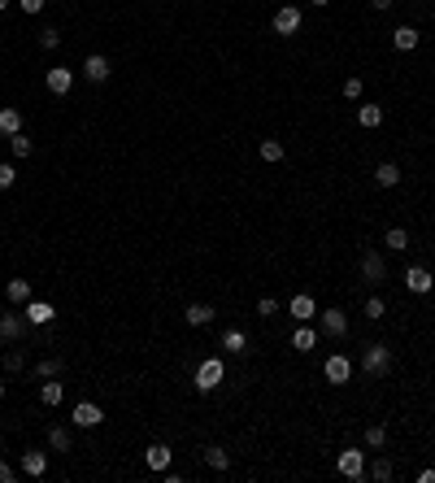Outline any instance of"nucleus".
<instances>
[{
    "label": "nucleus",
    "mask_w": 435,
    "mask_h": 483,
    "mask_svg": "<svg viewBox=\"0 0 435 483\" xmlns=\"http://www.w3.org/2000/svg\"><path fill=\"white\" fill-rule=\"evenodd\" d=\"M361 370L370 379H383L392 370V344H383V340H375V344H366L361 348Z\"/></svg>",
    "instance_id": "1"
},
{
    "label": "nucleus",
    "mask_w": 435,
    "mask_h": 483,
    "mask_svg": "<svg viewBox=\"0 0 435 483\" xmlns=\"http://www.w3.org/2000/svg\"><path fill=\"white\" fill-rule=\"evenodd\" d=\"M222 379H227V366H222V357H205L196 366V379H191V388L196 392H218Z\"/></svg>",
    "instance_id": "2"
},
{
    "label": "nucleus",
    "mask_w": 435,
    "mask_h": 483,
    "mask_svg": "<svg viewBox=\"0 0 435 483\" xmlns=\"http://www.w3.org/2000/svg\"><path fill=\"white\" fill-rule=\"evenodd\" d=\"M322 379L335 383V388H340V383H348V379H352V357H344V353H331V357L322 362Z\"/></svg>",
    "instance_id": "3"
},
{
    "label": "nucleus",
    "mask_w": 435,
    "mask_h": 483,
    "mask_svg": "<svg viewBox=\"0 0 435 483\" xmlns=\"http://www.w3.org/2000/svg\"><path fill=\"white\" fill-rule=\"evenodd\" d=\"M101 423H105V409L92 405V400H78V405L70 409V427H78V431H92V427H101Z\"/></svg>",
    "instance_id": "4"
},
{
    "label": "nucleus",
    "mask_w": 435,
    "mask_h": 483,
    "mask_svg": "<svg viewBox=\"0 0 435 483\" xmlns=\"http://www.w3.org/2000/svg\"><path fill=\"white\" fill-rule=\"evenodd\" d=\"M335 471L344 479H366V453L361 448H344V453L335 457Z\"/></svg>",
    "instance_id": "5"
},
{
    "label": "nucleus",
    "mask_w": 435,
    "mask_h": 483,
    "mask_svg": "<svg viewBox=\"0 0 435 483\" xmlns=\"http://www.w3.org/2000/svg\"><path fill=\"white\" fill-rule=\"evenodd\" d=\"M361 283H370V287L388 283V262H383V253H366L361 257Z\"/></svg>",
    "instance_id": "6"
},
{
    "label": "nucleus",
    "mask_w": 435,
    "mask_h": 483,
    "mask_svg": "<svg viewBox=\"0 0 435 483\" xmlns=\"http://www.w3.org/2000/svg\"><path fill=\"white\" fill-rule=\"evenodd\" d=\"M318 322H322V335H331V340H344L348 335V314L344 310H322Z\"/></svg>",
    "instance_id": "7"
},
{
    "label": "nucleus",
    "mask_w": 435,
    "mask_h": 483,
    "mask_svg": "<svg viewBox=\"0 0 435 483\" xmlns=\"http://www.w3.org/2000/svg\"><path fill=\"white\" fill-rule=\"evenodd\" d=\"M300 9L296 5H283L279 13H275V18H270V26H275V35H296V31H300Z\"/></svg>",
    "instance_id": "8"
},
{
    "label": "nucleus",
    "mask_w": 435,
    "mask_h": 483,
    "mask_svg": "<svg viewBox=\"0 0 435 483\" xmlns=\"http://www.w3.org/2000/svg\"><path fill=\"white\" fill-rule=\"evenodd\" d=\"M109 74H114V66H109L105 53H92L83 61V78H87V83H109Z\"/></svg>",
    "instance_id": "9"
},
{
    "label": "nucleus",
    "mask_w": 435,
    "mask_h": 483,
    "mask_svg": "<svg viewBox=\"0 0 435 483\" xmlns=\"http://www.w3.org/2000/svg\"><path fill=\"white\" fill-rule=\"evenodd\" d=\"M31 331V322L22 314H0V340L13 344V340H22V335Z\"/></svg>",
    "instance_id": "10"
},
{
    "label": "nucleus",
    "mask_w": 435,
    "mask_h": 483,
    "mask_svg": "<svg viewBox=\"0 0 435 483\" xmlns=\"http://www.w3.org/2000/svg\"><path fill=\"white\" fill-rule=\"evenodd\" d=\"M405 287H409L413 296H427L431 287H435V275H431L427 266H409V270H405Z\"/></svg>",
    "instance_id": "11"
},
{
    "label": "nucleus",
    "mask_w": 435,
    "mask_h": 483,
    "mask_svg": "<svg viewBox=\"0 0 435 483\" xmlns=\"http://www.w3.org/2000/svg\"><path fill=\"white\" fill-rule=\"evenodd\" d=\"M287 314H292L296 322H314V318H318V300H314L309 292H296L292 300H287Z\"/></svg>",
    "instance_id": "12"
},
{
    "label": "nucleus",
    "mask_w": 435,
    "mask_h": 483,
    "mask_svg": "<svg viewBox=\"0 0 435 483\" xmlns=\"http://www.w3.org/2000/svg\"><path fill=\"white\" fill-rule=\"evenodd\" d=\"M22 318L31 322V327H48V322L57 318V310H53L48 300H26V305H22Z\"/></svg>",
    "instance_id": "13"
},
{
    "label": "nucleus",
    "mask_w": 435,
    "mask_h": 483,
    "mask_svg": "<svg viewBox=\"0 0 435 483\" xmlns=\"http://www.w3.org/2000/svg\"><path fill=\"white\" fill-rule=\"evenodd\" d=\"M44 83H48V92H53V96H66L74 87V70L70 66H53V70L44 74Z\"/></svg>",
    "instance_id": "14"
},
{
    "label": "nucleus",
    "mask_w": 435,
    "mask_h": 483,
    "mask_svg": "<svg viewBox=\"0 0 435 483\" xmlns=\"http://www.w3.org/2000/svg\"><path fill=\"white\" fill-rule=\"evenodd\" d=\"M22 475H31V479H44L48 475V453H44V448H26V453H22Z\"/></svg>",
    "instance_id": "15"
},
{
    "label": "nucleus",
    "mask_w": 435,
    "mask_h": 483,
    "mask_svg": "<svg viewBox=\"0 0 435 483\" xmlns=\"http://www.w3.org/2000/svg\"><path fill=\"white\" fill-rule=\"evenodd\" d=\"M40 400L48 409H57L61 400H66V383H57V379H40Z\"/></svg>",
    "instance_id": "16"
},
{
    "label": "nucleus",
    "mask_w": 435,
    "mask_h": 483,
    "mask_svg": "<svg viewBox=\"0 0 435 483\" xmlns=\"http://www.w3.org/2000/svg\"><path fill=\"white\" fill-rule=\"evenodd\" d=\"M183 318L191 322V327H209V322L218 318V310H214V305H205V300H196V305H187V310H183Z\"/></svg>",
    "instance_id": "17"
},
{
    "label": "nucleus",
    "mask_w": 435,
    "mask_h": 483,
    "mask_svg": "<svg viewBox=\"0 0 435 483\" xmlns=\"http://www.w3.org/2000/svg\"><path fill=\"white\" fill-rule=\"evenodd\" d=\"M144 461H148V471H170V444H148Z\"/></svg>",
    "instance_id": "18"
},
{
    "label": "nucleus",
    "mask_w": 435,
    "mask_h": 483,
    "mask_svg": "<svg viewBox=\"0 0 435 483\" xmlns=\"http://www.w3.org/2000/svg\"><path fill=\"white\" fill-rule=\"evenodd\" d=\"M22 131V114H18V109H13V105H5V109H0V135H18Z\"/></svg>",
    "instance_id": "19"
},
{
    "label": "nucleus",
    "mask_w": 435,
    "mask_h": 483,
    "mask_svg": "<svg viewBox=\"0 0 435 483\" xmlns=\"http://www.w3.org/2000/svg\"><path fill=\"white\" fill-rule=\"evenodd\" d=\"M357 126H366V131L383 126V105H357Z\"/></svg>",
    "instance_id": "20"
},
{
    "label": "nucleus",
    "mask_w": 435,
    "mask_h": 483,
    "mask_svg": "<svg viewBox=\"0 0 435 483\" xmlns=\"http://www.w3.org/2000/svg\"><path fill=\"white\" fill-rule=\"evenodd\" d=\"M48 448H53V453H70V448H74L70 427H53V431H48Z\"/></svg>",
    "instance_id": "21"
},
{
    "label": "nucleus",
    "mask_w": 435,
    "mask_h": 483,
    "mask_svg": "<svg viewBox=\"0 0 435 483\" xmlns=\"http://www.w3.org/2000/svg\"><path fill=\"white\" fill-rule=\"evenodd\" d=\"M222 348H227V353H235V357H239V353H248V335L239 331V327L222 331Z\"/></svg>",
    "instance_id": "22"
},
{
    "label": "nucleus",
    "mask_w": 435,
    "mask_h": 483,
    "mask_svg": "<svg viewBox=\"0 0 435 483\" xmlns=\"http://www.w3.org/2000/svg\"><path fill=\"white\" fill-rule=\"evenodd\" d=\"M392 48H400V53H413V48H418V31H413V26H396V31H392Z\"/></svg>",
    "instance_id": "23"
},
{
    "label": "nucleus",
    "mask_w": 435,
    "mask_h": 483,
    "mask_svg": "<svg viewBox=\"0 0 435 483\" xmlns=\"http://www.w3.org/2000/svg\"><path fill=\"white\" fill-rule=\"evenodd\" d=\"M375 183H379V187H396V183H400V166H396V161H383V166H375Z\"/></svg>",
    "instance_id": "24"
},
{
    "label": "nucleus",
    "mask_w": 435,
    "mask_h": 483,
    "mask_svg": "<svg viewBox=\"0 0 435 483\" xmlns=\"http://www.w3.org/2000/svg\"><path fill=\"white\" fill-rule=\"evenodd\" d=\"M366 475H370V479H379V483H388V479L396 475V466H392V457H375V461L366 466Z\"/></svg>",
    "instance_id": "25"
},
{
    "label": "nucleus",
    "mask_w": 435,
    "mask_h": 483,
    "mask_svg": "<svg viewBox=\"0 0 435 483\" xmlns=\"http://www.w3.org/2000/svg\"><path fill=\"white\" fill-rule=\"evenodd\" d=\"M205 466H209V471H227V466H231V453H227V448H218V444H209V448H205Z\"/></svg>",
    "instance_id": "26"
},
{
    "label": "nucleus",
    "mask_w": 435,
    "mask_h": 483,
    "mask_svg": "<svg viewBox=\"0 0 435 483\" xmlns=\"http://www.w3.org/2000/svg\"><path fill=\"white\" fill-rule=\"evenodd\" d=\"M9 305H26L31 300V279H9Z\"/></svg>",
    "instance_id": "27"
},
{
    "label": "nucleus",
    "mask_w": 435,
    "mask_h": 483,
    "mask_svg": "<svg viewBox=\"0 0 435 483\" xmlns=\"http://www.w3.org/2000/svg\"><path fill=\"white\" fill-rule=\"evenodd\" d=\"M9 153L13 157H31V153H35V144H31L26 131H18V135H9Z\"/></svg>",
    "instance_id": "28"
},
{
    "label": "nucleus",
    "mask_w": 435,
    "mask_h": 483,
    "mask_svg": "<svg viewBox=\"0 0 435 483\" xmlns=\"http://www.w3.org/2000/svg\"><path fill=\"white\" fill-rule=\"evenodd\" d=\"M314 344H318V331H314V327H300V331L292 335V348H296V353H309Z\"/></svg>",
    "instance_id": "29"
},
{
    "label": "nucleus",
    "mask_w": 435,
    "mask_h": 483,
    "mask_svg": "<svg viewBox=\"0 0 435 483\" xmlns=\"http://www.w3.org/2000/svg\"><path fill=\"white\" fill-rule=\"evenodd\" d=\"M287 149H283V139H262V161H283Z\"/></svg>",
    "instance_id": "30"
},
{
    "label": "nucleus",
    "mask_w": 435,
    "mask_h": 483,
    "mask_svg": "<svg viewBox=\"0 0 435 483\" xmlns=\"http://www.w3.org/2000/svg\"><path fill=\"white\" fill-rule=\"evenodd\" d=\"M388 444V427L375 423V427H366V448H383Z\"/></svg>",
    "instance_id": "31"
},
{
    "label": "nucleus",
    "mask_w": 435,
    "mask_h": 483,
    "mask_svg": "<svg viewBox=\"0 0 435 483\" xmlns=\"http://www.w3.org/2000/svg\"><path fill=\"white\" fill-rule=\"evenodd\" d=\"M388 248H392V253H405V248H409V231H405V227H392V231H388Z\"/></svg>",
    "instance_id": "32"
},
{
    "label": "nucleus",
    "mask_w": 435,
    "mask_h": 483,
    "mask_svg": "<svg viewBox=\"0 0 435 483\" xmlns=\"http://www.w3.org/2000/svg\"><path fill=\"white\" fill-rule=\"evenodd\" d=\"M361 314H366V318H370V322H379V318H383V314H388V305H383V296H370V300H366V305H361Z\"/></svg>",
    "instance_id": "33"
},
{
    "label": "nucleus",
    "mask_w": 435,
    "mask_h": 483,
    "mask_svg": "<svg viewBox=\"0 0 435 483\" xmlns=\"http://www.w3.org/2000/svg\"><path fill=\"white\" fill-rule=\"evenodd\" d=\"M35 375H40V379H57V375H61V357H44V362L35 366Z\"/></svg>",
    "instance_id": "34"
},
{
    "label": "nucleus",
    "mask_w": 435,
    "mask_h": 483,
    "mask_svg": "<svg viewBox=\"0 0 435 483\" xmlns=\"http://www.w3.org/2000/svg\"><path fill=\"white\" fill-rule=\"evenodd\" d=\"M18 183V170H13V161H0V192H9Z\"/></svg>",
    "instance_id": "35"
},
{
    "label": "nucleus",
    "mask_w": 435,
    "mask_h": 483,
    "mask_svg": "<svg viewBox=\"0 0 435 483\" xmlns=\"http://www.w3.org/2000/svg\"><path fill=\"white\" fill-rule=\"evenodd\" d=\"M279 314V300L275 296H262V300H257V318H275Z\"/></svg>",
    "instance_id": "36"
},
{
    "label": "nucleus",
    "mask_w": 435,
    "mask_h": 483,
    "mask_svg": "<svg viewBox=\"0 0 435 483\" xmlns=\"http://www.w3.org/2000/svg\"><path fill=\"white\" fill-rule=\"evenodd\" d=\"M61 44V31H40V48H57Z\"/></svg>",
    "instance_id": "37"
},
{
    "label": "nucleus",
    "mask_w": 435,
    "mask_h": 483,
    "mask_svg": "<svg viewBox=\"0 0 435 483\" xmlns=\"http://www.w3.org/2000/svg\"><path fill=\"white\" fill-rule=\"evenodd\" d=\"M344 96H348V101H357V96H361V78H348V83H344Z\"/></svg>",
    "instance_id": "38"
},
{
    "label": "nucleus",
    "mask_w": 435,
    "mask_h": 483,
    "mask_svg": "<svg viewBox=\"0 0 435 483\" xmlns=\"http://www.w3.org/2000/svg\"><path fill=\"white\" fill-rule=\"evenodd\" d=\"M13 479H18V471H13L9 461H0V483H13Z\"/></svg>",
    "instance_id": "39"
},
{
    "label": "nucleus",
    "mask_w": 435,
    "mask_h": 483,
    "mask_svg": "<svg viewBox=\"0 0 435 483\" xmlns=\"http://www.w3.org/2000/svg\"><path fill=\"white\" fill-rule=\"evenodd\" d=\"M22 13H44V0H18Z\"/></svg>",
    "instance_id": "40"
},
{
    "label": "nucleus",
    "mask_w": 435,
    "mask_h": 483,
    "mask_svg": "<svg viewBox=\"0 0 435 483\" xmlns=\"http://www.w3.org/2000/svg\"><path fill=\"white\" fill-rule=\"evenodd\" d=\"M26 362H22V353H9V357H5V370H22Z\"/></svg>",
    "instance_id": "41"
},
{
    "label": "nucleus",
    "mask_w": 435,
    "mask_h": 483,
    "mask_svg": "<svg viewBox=\"0 0 435 483\" xmlns=\"http://www.w3.org/2000/svg\"><path fill=\"white\" fill-rule=\"evenodd\" d=\"M418 483H435V466H427V471H418Z\"/></svg>",
    "instance_id": "42"
},
{
    "label": "nucleus",
    "mask_w": 435,
    "mask_h": 483,
    "mask_svg": "<svg viewBox=\"0 0 435 483\" xmlns=\"http://www.w3.org/2000/svg\"><path fill=\"white\" fill-rule=\"evenodd\" d=\"M392 5H396V0H370V9H379V13H383V9H392Z\"/></svg>",
    "instance_id": "43"
},
{
    "label": "nucleus",
    "mask_w": 435,
    "mask_h": 483,
    "mask_svg": "<svg viewBox=\"0 0 435 483\" xmlns=\"http://www.w3.org/2000/svg\"><path fill=\"white\" fill-rule=\"evenodd\" d=\"M0 396H5V375H0Z\"/></svg>",
    "instance_id": "44"
},
{
    "label": "nucleus",
    "mask_w": 435,
    "mask_h": 483,
    "mask_svg": "<svg viewBox=\"0 0 435 483\" xmlns=\"http://www.w3.org/2000/svg\"><path fill=\"white\" fill-rule=\"evenodd\" d=\"M5 9H9V0H0V13H5Z\"/></svg>",
    "instance_id": "45"
},
{
    "label": "nucleus",
    "mask_w": 435,
    "mask_h": 483,
    "mask_svg": "<svg viewBox=\"0 0 435 483\" xmlns=\"http://www.w3.org/2000/svg\"><path fill=\"white\" fill-rule=\"evenodd\" d=\"M314 5H318V9H322V5H331V0H314Z\"/></svg>",
    "instance_id": "46"
}]
</instances>
